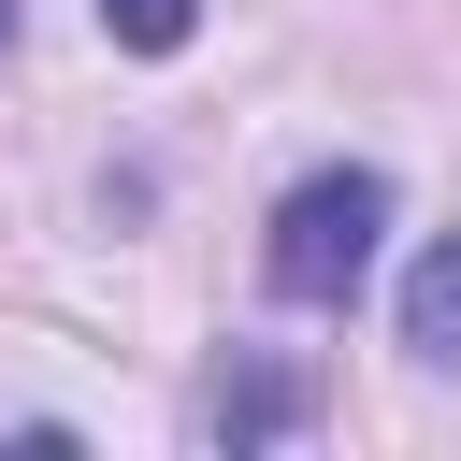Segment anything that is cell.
I'll return each mask as SVG.
<instances>
[{"label": "cell", "instance_id": "6da1fadb", "mask_svg": "<svg viewBox=\"0 0 461 461\" xmlns=\"http://www.w3.org/2000/svg\"><path fill=\"white\" fill-rule=\"evenodd\" d=\"M375 230H389V173H303L288 202H274V245H259V274H274V303H360V274H375Z\"/></svg>", "mask_w": 461, "mask_h": 461}, {"label": "cell", "instance_id": "7a4b0ae2", "mask_svg": "<svg viewBox=\"0 0 461 461\" xmlns=\"http://www.w3.org/2000/svg\"><path fill=\"white\" fill-rule=\"evenodd\" d=\"M303 418H317L303 375H216V432H230V447H288Z\"/></svg>", "mask_w": 461, "mask_h": 461}, {"label": "cell", "instance_id": "3957f363", "mask_svg": "<svg viewBox=\"0 0 461 461\" xmlns=\"http://www.w3.org/2000/svg\"><path fill=\"white\" fill-rule=\"evenodd\" d=\"M403 346H418V360H461V230L403 274Z\"/></svg>", "mask_w": 461, "mask_h": 461}, {"label": "cell", "instance_id": "277c9868", "mask_svg": "<svg viewBox=\"0 0 461 461\" xmlns=\"http://www.w3.org/2000/svg\"><path fill=\"white\" fill-rule=\"evenodd\" d=\"M101 29H115L130 58H173V43L202 29V0H101Z\"/></svg>", "mask_w": 461, "mask_h": 461}, {"label": "cell", "instance_id": "5b68a950", "mask_svg": "<svg viewBox=\"0 0 461 461\" xmlns=\"http://www.w3.org/2000/svg\"><path fill=\"white\" fill-rule=\"evenodd\" d=\"M0 43H14V0H0Z\"/></svg>", "mask_w": 461, "mask_h": 461}]
</instances>
